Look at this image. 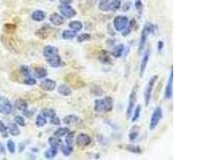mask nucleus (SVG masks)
I'll return each instance as SVG.
<instances>
[{
  "mask_svg": "<svg viewBox=\"0 0 213 160\" xmlns=\"http://www.w3.org/2000/svg\"><path fill=\"white\" fill-rule=\"evenodd\" d=\"M113 108V100L111 97L96 99L94 102V110L96 112H109Z\"/></svg>",
  "mask_w": 213,
  "mask_h": 160,
  "instance_id": "obj_1",
  "label": "nucleus"
},
{
  "mask_svg": "<svg viewBox=\"0 0 213 160\" xmlns=\"http://www.w3.org/2000/svg\"><path fill=\"white\" fill-rule=\"evenodd\" d=\"M155 31V26L153 25L150 22H147L145 24V27H144L143 30L141 32V38H140V42H139V52H141L143 51V49L145 48V43H146V41L148 39V37L150 34L153 33Z\"/></svg>",
  "mask_w": 213,
  "mask_h": 160,
  "instance_id": "obj_2",
  "label": "nucleus"
},
{
  "mask_svg": "<svg viewBox=\"0 0 213 160\" xmlns=\"http://www.w3.org/2000/svg\"><path fill=\"white\" fill-rule=\"evenodd\" d=\"M98 7L102 11H116L121 7L120 0H103L99 3Z\"/></svg>",
  "mask_w": 213,
  "mask_h": 160,
  "instance_id": "obj_3",
  "label": "nucleus"
},
{
  "mask_svg": "<svg viewBox=\"0 0 213 160\" xmlns=\"http://www.w3.org/2000/svg\"><path fill=\"white\" fill-rule=\"evenodd\" d=\"M158 79L157 75H153L150 78L149 81L148 82L147 86L145 87V106L148 107L149 105V103H150L151 97H152V93H153V87H154L155 84H156V82Z\"/></svg>",
  "mask_w": 213,
  "mask_h": 160,
  "instance_id": "obj_4",
  "label": "nucleus"
},
{
  "mask_svg": "<svg viewBox=\"0 0 213 160\" xmlns=\"http://www.w3.org/2000/svg\"><path fill=\"white\" fill-rule=\"evenodd\" d=\"M162 117H163V111L160 107H157L156 108L154 109L153 110L152 116L150 119V123H149V129L151 131H153L157 127L160 121L161 120Z\"/></svg>",
  "mask_w": 213,
  "mask_h": 160,
  "instance_id": "obj_5",
  "label": "nucleus"
},
{
  "mask_svg": "<svg viewBox=\"0 0 213 160\" xmlns=\"http://www.w3.org/2000/svg\"><path fill=\"white\" fill-rule=\"evenodd\" d=\"M129 25V18L124 15H118L113 20V27L117 32H121Z\"/></svg>",
  "mask_w": 213,
  "mask_h": 160,
  "instance_id": "obj_6",
  "label": "nucleus"
},
{
  "mask_svg": "<svg viewBox=\"0 0 213 160\" xmlns=\"http://www.w3.org/2000/svg\"><path fill=\"white\" fill-rule=\"evenodd\" d=\"M137 86H135L132 90V91H131L130 95H129V103H128V107H127L126 110V117L128 119H130V116L132 115L133 109H134V106L137 100Z\"/></svg>",
  "mask_w": 213,
  "mask_h": 160,
  "instance_id": "obj_7",
  "label": "nucleus"
},
{
  "mask_svg": "<svg viewBox=\"0 0 213 160\" xmlns=\"http://www.w3.org/2000/svg\"><path fill=\"white\" fill-rule=\"evenodd\" d=\"M59 11L61 14L66 18H71L74 17L77 14L75 10L70 7V5H60L59 6Z\"/></svg>",
  "mask_w": 213,
  "mask_h": 160,
  "instance_id": "obj_8",
  "label": "nucleus"
},
{
  "mask_svg": "<svg viewBox=\"0 0 213 160\" xmlns=\"http://www.w3.org/2000/svg\"><path fill=\"white\" fill-rule=\"evenodd\" d=\"M173 66H172L171 71H170V75H169V79H168L167 85H166L165 93H164V96H165L166 99H168V100L171 99L172 97H173Z\"/></svg>",
  "mask_w": 213,
  "mask_h": 160,
  "instance_id": "obj_9",
  "label": "nucleus"
},
{
  "mask_svg": "<svg viewBox=\"0 0 213 160\" xmlns=\"http://www.w3.org/2000/svg\"><path fill=\"white\" fill-rule=\"evenodd\" d=\"M57 83L51 79H45L40 83V88L45 91H53L56 88Z\"/></svg>",
  "mask_w": 213,
  "mask_h": 160,
  "instance_id": "obj_10",
  "label": "nucleus"
},
{
  "mask_svg": "<svg viewBox=\"0 0 213 160\" xmlns=\"http://www.w3.org/2000/svg\"><path fill=\"white\" fill-rule=\"evenodd\" d=\"M92 142V139L89 136L88 134H84V133H81L77 135L76 138V143L79 147H87L90 145Z\"/></svg>",
  "mask_w": 213,
  "mask_h": 160,
  "instance_id": "obj_11",
  "label": "nucleus"
},
{
  "mask_svg": "<svg viewBox=\"0 0 213 160\" xmlns=\"http://www.w3.org/2000/svg\"><path fill=\"white\" fill-rule=\"evenodd\" d=\"M46 59L48 64L50 65L51 67L58 68V67H61V66L64 65V63H63V60H62L61 57L58 55V54Z\"/></svg>",
  "mask_w": 213,
  "mask_h": 160,
  "instance_id": "obj_12",
  "label": "nucleus"
},
{
  "mask_svg": "<svg viewBox=\"0 0 213 160\" xmlns=\"http://www.w3.org/2000/svg\"><path fill=\"white\" fill-rule=\"evenodd\" d=\"M149 55H150L149 50H147L144 53L143 58H142L141 62V66H140V75H141V77L144 75V73H145V70H146V67H147L148 63H149Z\"/></svg>",
  "mask_w": 213,
  "mask_h": 160,
  "instance_id": "obj_13",
  "label": "nucleus"
},
{
  "mask_svg": "<svg viewBox=\"0 0 213 160\" xmlns=\"http://www.w3.org/2000/svg\"><path fill=\"white\" fill-rule=\"evenodd\" d=\"M58 54V49L56 46H51V45H48L44 47L43 50V55L46 59L50 58L53 55H56Z\"/></svg>",
  "mask_w": 213,
  "mask_h": 160,
  "instance_id": "obj_14",
  "label": "nucleus"
},
{
  "mask_svg": "<svg viewBox=\"0 0 213 160\" xmlns=\"http://www.w3.org/2000/svg\"><path fill=\"white\" fill-rule=\"evenodd\" d=\"M50 21L53 25L58 27L64 23L65 19L64 18H63V16H62V15H59V14L53 13L52 14V15H50Z\"/></svg>",
  "mask_w": 213,
  "mask_h": 160,
  "instance_id": "obj_15",
  "label": "nucleus"
},
{
  "mask_svg": "<svg viewBox=\"0 0 213 160\" xmlns=\"http://www.w3.org/2000/svg\"><path fill=\"white\" fill-rule=\"evenodd\" d=\"M79 120H80L79 117H77L75 114H69V115L65 116L63 118V123L66 125L74 126L78 124Z\"/></svg>",
  "mask_w": 213,
  "mask_h": 160,
  "instance_id": "obj_16",
  "label": "nucleus"
},
{
  "mask_svg": "<svg viewBox=\"0 0 213 160\" xmlns=\"http://www.w3.org/2000/svg\"><path fill=\"white\" fill-rule=\"evenodd\" d=\"M125 50V46L122 43L118 44L113 47L112 51H111V55L115 58H120L121 55H123V51Z\"/></svg>",
  "mask_w": 213,
  "mask_h": 160,
  "instance_id": "obj_17",
  "label": "nucleus"
},
{
  "mask_svg": "<svg viewBox=\"0 0 213 160\" xmlns=\"http://www.w3.org/2000/svg\"><path fill=\"white\" fill-rule=\"evenodd\" d=\"M31 18L35 22H42L46 18V13L41 10H37L32 13Z\"/></svg>",
  "mask_w": 213,
  "mask_h": 160,
  "instance_id": "obj_18",
  "label": "nucleus"
},
{
  "mask_svg": "<svg viewBox=\"0 0 213 160\" xmlns=\"http://www.w3.org/2000/svg\"><path fill=\"white\" fill-rule=\"evenodd\" d=\"M58 92L61 95L63 96H70L72 94V90L69 86L66 84H61L58 87Z\"/></svg>",
  "mask_w": 213,
  "mask_h": 160,
  "instance_id": "obj_19",
  "label": "nucleus"
},
{
  "mask_svg": "<svg viewBox=\"0 0 213 160\" xmlns=\"http://www.w3.org/2000/svg\"><path fill=\"white\" fill-rule=\"evenodd\" d=\"M12 105L9 101H5L3 104L0 105V113H3L6 114H10L12 112Z\"/></svg>",
  "mask_w": 213,
  "mask_h": 160,
  "instance_id": "obj_20",
  "label": "nucleus"
},
{
  "mask_svg": "<svg viewBox=\"0 0 213 160\" xmlns=\"http://www.w3.org/2000/svg\"><path fill=\"white\" fill-rule=\"evenodd\" d=\"M48 143H49L50 147H54V148H58V147H61L62 144H63V141H62V139H61L59 137H57V136L50 137L49 139H48Z\"/></svg>",
  "mask_w": 213,
  "mask_h": 160,
  "instance_id": "obj_21",
  "label": "nucleus"
},
{
  "mask_svg": "<svg viewBox=\"0 0 213 160\" xmlns=\"http://www.w3.org/2000/svg\"><path fill=\"white\" fill-rule=\"evenodd\" d=\"M15 106L17 109L19 110H22V111H24V110H27L28 108V103L26 100L22 99H17L15 101Z\"/></svg>",
  "mask_w": 213,
  "mask_h": 160,
  "instance_id": "obj_22",
  "label": "nucleus"
},
{
  "mask_svg": "<svg viewBox=\"0 0 213 160\" xmlns=\"http://www.w3.org/2000/svg\"><path fill=\"white\" fill-rule=\"evenodd\" d=\"M140 133V127L137 126H133V127L131 128V130L129 131V138L130 141L133 142L134 140L137 139V138L138 137Z\"/></svg>",
  "mask_w": 213,
  "mask_h": 160,
  "instance_id": "obj_23",
  "label": "nucleus"
},
{
  "mask_svg": "<svg viewBox=\"0 0 213 160\" xmlns=\"http://www.w3.org/2000/svg\"><path fill=\"white\" fill-rule=\"evenodd\" d=\"M77 32L73 31V30H66L62 34V36L66 40H70V39H73L77 37Z\"/></svg>",
  "mask_w": 213,
  "mask_h": 160,
  "instance_id": "obj_24",
  "label": "nucleus"
},
{
  "mask_svg": "<svg viewBox=\"0 0 213 160\" xmlns=\"http://www.w3.org/2000/svg\"><path fill=\"white\" fill-rule=\"evenodd\" d=\"M34 75L38 79H43V78L47 76L48 74L47 70L44 67H38V68H36L35 70V74Z\"/></svg>",
  "mask_w": 213,
  "mask_h": 160,
  "instance_id": "obj_25",
  "label": "nucleus"
},
{
  "mask_svg": "<svg viewBox=\"0 0 213 160\" xmlns=\"http://www.w3.org/2000/svg\"><path fill=\"white\" fill-rule=\"evenodd\" d=\"M69 27H70V29L73 30V31H74V32H77L82 29V27H83L82 22H80V21H77V20L72 21V22H70V23H69Z\"/></svg>",
  "mask_w": 213,
  "mask_h": 160,
  "instance_id": "obj_26",
  "label": "nucleus"
},
{
  "mask_svg": "<svg viewBox=\"0 0 213 160\" xmlns=\"http://www.w3.org/2000/svg\"><path fill=\"white\" fill-rule=\"evenodd\" d=\"M70 129H69L68 127H59L58 129H57V130L54 131L53 135H54V136L59 137V138H62V137L66 135V134L70 132Z\"/></svg>",
  "mask_w": 213,
  "mask_h": 160,
  "instance_id": "obj_27",
  "label": "nucleus"
},
{
  "mask_svg": "<svg viewBox=\"0 0 213 160\" xmlns=\"http://www.w3.org/2000/svg\"><path fill=\"white\" fill-rule=\"evenodd\" d=\"M58 154V148L50 147V149L46 150V152L44 153V155L47 159H52L57 155Z\"/></svg>",
  "mask_w": 213,
  "mask_h": 160,
  "instance_id": "obj_28",
  "label": "nucleus"
},
{
  "mask_svg": "<svg viewBox=\"0 0 213 160\" xmlns=\"http://www.w3.org/2000/svg\"><path fill=\"white\" fill-rule=\"evenodd\" d=\"M7 129L9 130V133L12 135V136H18V135L20 134V131H19V127H18V125H16L15 124H10Z\"/></svg>",
  "mask_w": 213,
  "mask_h": 160,
  "instance_id": "obj_29",
  "label": "nucleus"
},
{
  "mask_svg": "<svg viewBox=\"0 0 213 160\" xmlns=\"http://www.w3.org/2000/svg\"><path fill=\"white\" fill-rule=\"evenodd\" d=\"M61 151H62V153L65 156H70V155L73 152V147L70 145H67V144H65V145L61 146Z\"/></svg>",
  "mask_w": 213,
  "mask_h": 160,
  "instance_id": "obj_30",
  "label": "nucleus"
},
{
  "mask_svg": "<svg viewBox=\"0 0 213 160\" xmlns=\"http://www.w3.org/2000/svg\"><path fill=\"white\" fill-rule=\"evenodd\" d=\"M46 123H47V120H46V118L44 115H42V114H39V115L37 116V118H36V121H35V124H36L37 127H44V126L46 124Z\"/></svg>",
  "mask_w": 213,
  "mask_h": 160,
  "instance_id": "obj_31",
  "label": "nucleus"
},
{
  "mask_svg": "<svg viewBox=\"0 0 213 160\" xmlns=\"http://www.w3.org/2000/svg\"><path fill=\"white\" fill-rule=\"evenodd\" d=\"M16 30V26L15 24L12 23H7L5 24L3 26V31L7 34H12L15 32Z\"/></svg>",
  "mask_w": 213,
  "mask_h": 160,
  "instance_id": "obj_32",
  "label": "nucleus"
},
{
  "mask_svg": "<svg viewBox=\"0 0 213 160\" xmlns=\"http://www.w3.org/2000/svg\"><path fill=\"white\" fill-rule=\"evenodd\" d=\"M42 114L44 115L46 118H51L52 116L56 114L55 110L52 108H45L42 110Z\"/></svg>",
  "mask_w": 213,
  "mask_h": 160,
  "instance_id": "obj_33",
  "label": "nucleus"
},
{
  "mask_svg": "<svg viewBox=\"0 0 213 160\" xmlns=\"http://www.w3.org/2000/svg\"><path fill=\"white\" fill-rule=\"evenodd\" d=\"M20 72L22 73V75L25 77H30V75H31V70L30 68L28 66H26V65H22V66L20 67Z\"/></svg>",
  "mask_w": 213,
  "mask_h": 160,
  "instance_id": "obj_34",
  "label": "nucleus"
},
{
  "mask_svg": "<svg viewBox=\"0 0 213 160\" xmlns=\"http://www.w3.org/2000/svg\"><path fill=\"white\" fill-rule=\"evenodd\" d=\"M74 134H75V132H73V131H70V132L66 134L65 141H66V143L67 144V145L72 146V144L74 143Z\"/></svg>",
  "mask_w": 213,
  "mask_h": 160,
  "instance_id": "obj_35",
  "label": "nucleus"
},
{
  "mask_svg": "<svg viewBox=\"0 0 213 160\" xmlns=\"http://www.w3.org/2000/svg\"><path fill=\"white\" fill-rule=\"evenodd\" d=\"M127 151H130V152L135 153V154H140L141 153V149L140 148V147L136 145H132V144H129L126 147Z\"/></svg>",
  "mask_w": 213,
  "mask_h": 160,
  "instance_id": "obj_36",
  "label": "nucleus"
},
{
  "mask_svg": "<svg viewBox=\"0 0 213 160\" xmlns=\"http://www.w3.org/2000/svg\"><path fill=\"white\" fill-rule=\"evenodd\" d=\"M91 39V35L88 33H83L77 35V39L78 42H83L85 41H88Z\"/></svg>",
  "mask_w": 213,
  "mask_h": 160,
  "instance_id": "obj_37",
  "label": "nucleus"
},
{
  "mask_svg": "<svg viewBox=\"0 0 213 160\" xmlns=\"http://www.w3.org/2000/svg\"><path fill=\"white\" fill-rule=\"evenodd\" d=\"M141 105L137 106V107L134 110V112H133V115H132V122H136L137 120L139 119L140 114H141Z\"/></svg>",
  "mask_w": 213,
  "mask_h": 160,
  "instance_id": "obj_38",
  "label": "nucleus"
},
{
  "mask_svg": "<svg viewBox=\"0 0 213 160\" xmlns=\"http://www.w3.org/2000/svg\"><path fill=\"white\" fill-rule=\"evenodd\" d=\"M7 150L9 151L10 153L11 154H14L15 152V149H16V147H15V142L13 140H8L7 143Z\"/></svg>",
  "mask_w": 213,
  "mask_h": 160,
  "instance_id": "obj_39",
  "label": "nucleus"
},
{
  "mask_svg": "<svg viewBox=\"0 0 213 160\" xmlns=\"http://www.w3.org/2000/svg\"><path fill=\"white\" fill-rule=\"evenodd\" d=\"M15 121L18 125L21 126V127H25V126H26V121H25V119H24L22 116H15Z\"/></svg>",
  "mask_w": 213,
  "mask_h": 160,
  "instance_id": "obj_40",
  "label": "nucleus"
},
{
  "mask_svg": "<svg viewBox=\"0 0 213 160\" xmlns=\"http://www.w3.org/2000/svg\"><path fill=\"white\" fill-rule=\"evenodd\" d=\"M102 53H103L102 55H101V56L99 57V59L101 60V63H109L110 59H109V55L107 54V52L106 51H103Z\"/></svg>",
  "mask_w": 213,
  "mask_h": 160,
  "instance_id": "obj_41",
  "label": "nucleus"
},
{
  "mask_svg": "<svg viewBox=\"0 0 213 160\" xmlns=\"http://www.w3.org/2000/svg\"><path fill=\"white\" fill-rule=\"evenodd\" d=\"M50 123H51L53 125H56V126L61 125L60 119H59L56 114H54V115L52 116L51 118H50Z\"/></svg>",
  "mask_w": 213,
  "mask_h": 160,
  "instance_id": "obj_42",
  "label": "nucleus"
},
{
  "mask_svg": "<svg viewBox=\"0 0 213 160\" xmlns=\"http://www.w3.org/2000/svg\"><path fill=\"white\" fill-rule=\"evenodd\" d=\"M36 80H35V79H34V78L32 77H27V79H26L25 80H24V83L26 85H29V86H34V85L36 84Z\"/></svg>",
  "mask_w": 213,
  "mask_h": 160,
  "instance_id": "obj_43",
  "label": "nucleus"
},
{
  "mask_svg": "<svg viewBox=\"0 0 213 160\" xmlns=\"http://www.w3.org/2000/svg\"><path fill=\"white\" fill-rule=\"evenodd\" d=\"M135 7H136V9L137 10V11L140 14L141 13L142 8H143V4H142L141 0H135Z\"/></svg>",
  "mask_w": 213,
  "mask_h": 160,
  "instance_id": "obj_44",
  "label": "nucleus"
},
{
  "mask_svg": "<svg viewBox=\"0 0 213 160\" xmlns=\"http://www.w3.org/2000/svg\"><path fill=\"white\" fill-rule=\"evenodd\" d=\"M7 126L0 120V132L5 133L7 132Z\"/></svg>",
  "mask_w": 213,
  "mask_h": 160,
  "instance_id": "obj_45",
  "label": "nucleus"
},
{
  "mask_svg": "<svg viewBox=\"0 0 213 160\" xmlns=\"http://www.w3.org/2000/svg\"><path fill=\"white\" fill-rule=\"evenodd\" d=\"M61 5H70L72 2V0H59Z\"/></svg>",
  "mask_w": 213,
  "mask_h": 160,
  "instance_id": "obj_46",
  "label": "nucleus"
},
{
  "mask_svg": "<svg viewBox=\"0 0 213 160\" xmlns=\"http://www.w3.org/2000/svg\"><path fill=\"white\" fill-rule=\"evenodd\" d=\"M163 46L164 42H162V41H159V42H158V50L161 51L162 49H163Z\"/></svg>",
  "mask_w": 213,
  "mask_h": 160,
  "instance_id": "obj_47",
  "label": "nucleus"
}]
</instances>
